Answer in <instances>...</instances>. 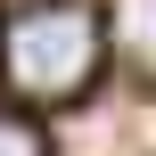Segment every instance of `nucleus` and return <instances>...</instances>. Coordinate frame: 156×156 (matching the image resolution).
Listing matches in <instances>:
<instances>
[{"label": "nucleus", "mask_w": 156, "mask_h": 156, "mask_svg": "<svg viewBox=\"0 0 156 156\" xmlns=\"http://www.w3.org/2000/svg\"><path fill=\"white\" fill-rule=\"evenodd\" d=\"M107 58V16L82 0H33L0 25V74L25 107H66L90 90Z\"/></svg>", "instance_id": "obj_1"}, {"label": "nucleus", "mask_w": 156, "mask_h": 156, "mask_svg": "<svg viewBox=\"0 0 156 156\" xmlns=\"http://www.w3.org/2000/svg\"><path fill=\"white\" fill-rule=\"evenodd\" d=\"M115 41H123V58L156 82V0H115Z\"/></svg>", "instance_id": "obj_2"}, {"label": "nucleus", "mask_w": 156, "mask_h": 156, "mask_svg": "<svg viewBox=\"0 0 156 156\" xmlns=\"http://www.w3.org/2000/svg\"><path fill=\"white\" fill-rule=\"evenodd\" d=\"M0 156H49L41 123H33V115H0Z\"/></svg>", "instance_id": "obj_3"}]
</instances>
